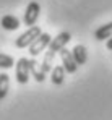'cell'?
<instances>
[{
	"label": "cell",
	"instance_id": "cell-4",
	"mask_svg": "<svg viewBox=\"0 0 112 120\" xmlns=\"http://www.w3.org/2000/svg\"><path fill=\"white\" fill-rule=\"evenodd\" d=\"M50 41H52V38H50V34H49V33H42V34H41V36H39V38H37V39L29 45V54H31L33 57L39 55L42 50H46V49L49 47Z\"/></svg>",
	"mask_w": 112,
	"mask_h": 120
},
{
	"label": "cell",
	"instance_id": "cell-5",
	"mask_svg": "<svg viewBox=\"0 0 112 120\" xmlns=\"http://www.w3.org/2000/svg\"><path fill=\"white\" fill-rule=\"evenodd\" d=\"M29 59L21 57L16 62V81L19 84H26L29 81Z\"/></svg>",
	"mask_w": 112,
	"mask_h": 120
},
{
	"label": "cell",
	"instance_id": "cell-6",
	"mask_svg": "<svg viewBox=\"0 0 112 120\" xmlns=\"http://www.w3.org/2000/svg\"><path fill=\"white\" fill-rule=\"evenodd\" d=\"M58 54H60V59H62V67H63L65 73L73 75L75 71H76V68H78V65H76V62H75L72 52H70V50H67V49L63 47Z\"/></svg>",
	"mask_w": 112,
	"mask_h": 120
},
{
	"label": "cell",
	"instance_id": "cell-8",
	"mask_svg": "<svg viewBox=\"0 0 112 120\" xmlns=\"http://www.w3.org/2000/svg\"><path fill=\"white\" fill-rule=\"evenodd\" d=\"M72 55H73L76 65H85V63H86V60H88V52H86V47H85V45H81V44H78V45H75V47H73Z\"/></svg>",
	"mask_w": 112,
	"mask_h": 120
},
{
	"label": "cell",
	"instance_id": "cell-9",
	"mask_svg": "<svg viewBox=\"0 0 112 120\" xmlns=\"http://www.w3.org/2000/svg\"><path fill=\"white\" fill-rule=\"evenodd\" d=\"M94 38L97 41H107L112 38V21L107 24H102L101 28H97L94 31Z\"/></svg>",
	"mask_w": 112,
	"mask_h": 120
},
{
	"label": "cell",
	"instance_id": "cell-12",
	"mask_svg": "<svg viewBox=\"0 0 112 120\" xmlns=\"http://www.w3.org/2000/svg\"><path fill=\"white\" fill-rule=\"evenodd\" d=\"M10 89V78L7 73H0V99H3L8 94Z\"/></svg>",
	"mask_w": 112,
	"mask_h": 120
},
{
	"label": "cell",
	"instance_id": "cell-1",
	"mask_svg": "<svg viewBox=\"0 0 112 120\" xmlns=\"http://www.w3.org/2000/svg\"><path fill=\"white\" fill-rule=\"evenodd\" d=\"M42 34V31H41V28L39 26H31V28H28L19 38H16V42H15V45L18 47V49H26V47H29L34 41L39 38Z\"/></svg>",
	"mask_w": 112,
	"mask_h": 120
},
{
	"label": "cell",
	"instance_id": "cell-14",
	"mask_svg": "<svg viewBox=\"0 0 112 120\" xmlns=\"http://www.w3.org/2000/svg\"><path fill=\"white\" fill-rule=\"evenodd\" d=\"M106 47H107L109 50H112V38H111V39H107V42H106Z\"/></svg>",
	"mask_w": 112,
	"mask_h": 120
},
{
	"label": "cell",
	"instance_id": "cell-13",
	"mask_svg": "<svg viewBox=\"0 0 112 120\" xmlns=\"http://www.w3.org/2000/svg\"><path fill=\"white\" fill-rule=\"evenodd\" d=\"M15 65V60L12 55H7V54H0V68L2 70H8Z\"/></svg>",
	"mask_w": 112,
	"mask_h": 120
},
{
	"label": "cell",
	"instance_id": "cell-2",
	"mask_svg": "<svg viewBox=\"0 0 112 120\" xmlns=\"http://www.w3.org/2000/svg\"><path fill=\"white\" fill-rule=\"evenodd\" d=\"M72 39V34L68 33V31H63V33H58L54 39L50 41V44H49V47H47V52H50V54H58L68 42Z\"/></svg>",
	"mask_w": 112,
	"mask_h": 120
},
{
	"label": "cell",
	"instance_id": "cell-3",
	"mask_svg": "<svg viewBox=\"0 0 112 120\" xmlns=\"http://www.w3.org/2000/svg\"><path fill=\"white\" fill-rule=\"evenodd\" d=\"M39 13H41V5L37 2H29L28 7H26V11H24V18H23V23L31 28L36 24L37 18H39Z\"/></svg>",
	"mask_w": 112,
	"mask_h": 120
},
{
	"label": "cell",
	"instance_id": "cell-10",
	"mask_svg": "<svg viewBox=\"0 0 112 120\" xmlns=\"http://www.w3.org/2000/svg\"><path fill=\"white\" fill-rule=\"evenodd\" d=\"M29 71L33 73V76H34V80L37 83H42V81L46 80V73L42 71V68L39 67V63H37L34 59L29 60Z\"/></svg>",
	"mask_w": 112,
	"mask_h": 120
},
{
	"label": "cell",
	"instance_id": "cell-11",
	"mask_svg": "<svg viewBox=\"0 0 112 120\" xmlns=\"http://www.w3.org/2000/svg\"><path fill=\"white\" fill-rule=\"evenodd\" d=\"M65 80V70H63V67L62 65H57L52 68V71H50V81L54 83V84H62Z\"/></svg>",
	"mask_w": 112,
	"mask_h": 120
},
{
	"label": "cell",
	"instance_id": "cell-7",
	"mask_svg": "<svg viewBox=\"0 0 112 120\" xmlns=\"http://www.w3.org/2000/svg\"><path fill=\"white\" fill-rule=\"evenodd\" d=\"M0 24H2V28L7 29V31H15V29L19 28L21 23H19V20L15 15H3L2 20H0Z\"/></svg>",
	"mask_w": 112,
	"mask_h": 120
}]
</instances>
